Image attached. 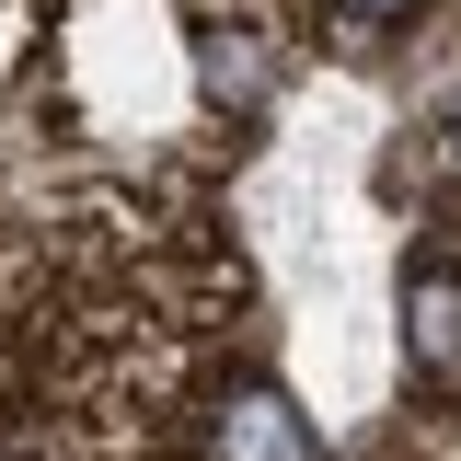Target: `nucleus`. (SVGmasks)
Instances as JSON below:
<instances>
[{
  "instance_id": "nucleus-1",
  "label": "nucleus",
  "mask_w": 461,
  "mask_h": 461,
  "mask_svg": "<svg viewBox=\"0 0 461 461\" xmlns=\"http://www.w3.org/2000/svg\"><path fill=\"white\" fill-rule=\"evenodd\" d=\"M403 346H415V369H461V277L450 266H415L403 277Z\"/></svg>"
},
{
  "instance_id": "nucleus-2",
  "label": "nucleus",
  "mask_w": 461,
  "mask_h": 461,
  "mask_svg": "<svg viewBox=\"0 0 461 461\" xmlns=\"http://www.w3.org/2000/svg\"><path fill=\"white\" fill-rule=\"evenodd\" d=\"M220 461H312V427H300V403L242 393V403L220 415Z\"/></svg>"
},
{
  "instance_id": "nucleus-3",
  "label": "nucleus",
  "mask_w": 461,
  "mask_h": 461,
  "mask_svg": "<svg viewBox=\"0 0 461 461\" xmlns=\"http://www.w3.org/2000/svg\"><path fill=\"white\" fill-rule=\"evenodd\" d=\"M208 81L254 104V93H266V58H254V35H208Z\"/></svg>"
},
{
  "instance_id": "nucleus-4",
  "label": "nucleus",
  "mask_w": 461,
  "mask_h": 461,
  "mask_svg": "<svg viewBox=\"0 0 461 461\" xmlns=\"http://www.w3.org/2000/svg\"><path fill=\"white\" fill-rule=\"evenodd\" d=\"M346 12H357V23H393V12H415V0H346Z\"/></svg>"
}]
</instances>
